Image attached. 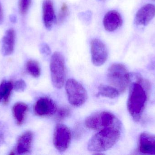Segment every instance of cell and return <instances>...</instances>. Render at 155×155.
<instances>
[{
    "mask_svg": "<svg viewBox=\"0 0 155 155\" xmlns=\"http://www.w3.org/2000/svg\"><path fill=\"white\" fill-rule=\"evenodd\" d=\"M120 123L121 122L115 116L107 111L94 113L87 117L85 121L87 128L98 131Z\"/></svg>",
    "mask_w": 155,
    "mask_h": 155,
    "instance_id": "obj_4",
    "label": "cell"
},
{
    "mask_svg": "<svg viewBox=\"0 0 155 155\" xmlns=\"http://www.w3.org/2000/svg\"><path fill=\"white\" fill-rule=\"evenodd\" d=\"M4 21V13L2 7L0 3V25L2 24Z\"/></svg>",
    "mask_w": 155,
    "mask_h": 155,
    "instance_id": "obj_26",
    "label": "cell"
},
{
    "mask_svg": "<svg viewBox=\"0 0 155 155\" xmlns=\"http://www.w3.org/2000/svg\"><path fill=\"white\" fill-rule=\"evenodd\" d=\"M65 89L68 101L73 106L79 107L87 100L86 90L80 83L74 79H70L67 81Z\"/></svg>",
    "mask_w": 155,
    "mask_h": 155,
    "instance_id": "obj_6",
    "label": "cell"
},
{
    "mask_svg": "<svg viewBox=\"0 0 155 155\" xmlns=\"http://www.w3.org/2000/svg\"><path fill=\"white\" fill-rule=\"evenodd\" d=\"M56 111L57 106L55 103L49 97H41L34 106V112L38 116H51L54 114Z\"/></svg>",
    "mask_w": 155,
    "mask_h": 155,
    "instance_id": "obj_9",
    "label": "cell"
},
{
    "mask_svg": "<svg viewBox=\"0 0 155 155\" xmlns=\"http://www.w3.org/2000/svg\"><path fill=\"white\" fill-rule=\"evenodd\" d=\"M50 70L53 85L55 88L61 89L64 85L66 77L65 61L61 53L55 52L53 54Z\"/></svg>",
    "mask_w": 155,
    "mask_h": 155,
    "instance_id": "obj_5",
    "label": "cell"
},
{
    "mask_svg": "<svg viewBox=\"0 0 155 155\" xmlns=\"http://www.w3.org/2000/svg\"><path fill=\"white\" fill-rule=\"evenodd\" d=\"M40 50L42 54L45 56L51 54V50L48 45L45 43L42 44L40 47Z\"/></svg>",
    "mask_w": 155,
    "mask_h": 155,
    "instance_id": "obj_25",
    "label": "cell"
},
{
    "mask_svg": "<svg viewBox=\"0 0 155 155\" xmlns=\"http://www.w3.org/2000/svg\"><path fill=\"white\" fill-rule=\"evenodd\" d=\"M26 87V83L22 79H20L13 83V89L16 92H23Z\"/></svg>",
    "mask_w": 155,
    "mask_h": 155,
    "instance_id": "obj_23",
    "label": "cell"
},
{
    "mask_svg": "<svg viewBox=\"0 0 155 155\" xmlns=\"http://www.w3.org/2000/svg\"><path fill=\"white\" fill-rule=\"evenodd\" d=\"M107 79L110 85L123 93L127 89L131 82V77L127 69L122 64L111 65L107 73Z\"/></svg>",
    "mask_w": 155,
    "mask_h": 155,
    "instance_id": "obj_3",
    "label": "cell"
},
{
    "mask_svg": "<svg viewBox=\"0 0 155 155\" xmlns=\"http://www.w3.org/2000/svg\"><path fill=\"white\" fill-rule=\"evenodd\" d=\"M32 0H19V12L21 15L25 14L28 12Z\"/></svg>",
    "mask_w": 155,
    "mask_h": 155,
    "instance_id": "obj_21",
    "label": "cell"
},
{
    "mask_svg": "<svg viewBox=\"0 0 155 155\" xmlns=\"http://www.w3.org/2000/svg\"><path fill=\"white\" fill-rule=\"evenodd\" d=\"M28 110V106L25 103L19 102L14 105L13 115L18 125L21 126L23 123Z\"/></svg>",
    "mask_w": 155,
    "mask_h": 155,
    "instance_id": "obj_16",
    "label": "cell"
},
{
    "mask_svg": "<svg viewBox=\"0 0 155 155\" xmlns=\"http://www.w3.org/2000/svg\"><path fill=\"white\" fill-rule=\"evenodd\" d=\"M69 14V8L65 3L62 5L58 15L57 21L59 23H62L64 21Z\"/></svg>",
    "mask_w": 155,
    "mask_h": 155,
    "instance_id": "obj_20",
    "label": "cell"
},
{
    "mask_svg": "<svg viewBox=\"0 0 155 155\" xmlns=\"http://www.w3.org/2000/svg\"><path fill=\"white\" fill-rule=\"evenodd\" d=\"M91 52L92 62L95 66L103 65L107 60V48L105 45L99 39H93L91 41Z\"/></svg>",
    "mask_w": 155,
    "mask_h": 155,
    "instance_id": "obj_8",
    "label": "cell"
},
{
    "mask_svg": "<svg viewBox=\"0 0 155 155\" xmlns=\"http://www.w3.org/2000/svg\"><path fill=\"white\" fill-rule=\"evenodd\" d=\"M13 90V83L11 81L4 80L0 84V103L6 105L10 100L12 91Z\"/></svg>",
    "mask_w": 155,
    "mask_h": 155,
    "instance_id": "obj_17",
    "label": "cell"
},
{
    "mask_svg": "<svg viewBox=\"0 0 155 155\" xmlns=\"http://www.w3.org/2000/svg\"><path fill=\"white\" fill-rule=\"evenodd\" d=\"M138 151L143 154L155 155V135L142 133L139 136Z\"/></svg>",
    "mask_w": 155,
    "mask_h": 155,
    "instance_id": "obj_12",
    "label": "cell"
},
{
    "mask_svg": "<svg viewBox=\"0 0 155 155\" xmlns=\"http://www.w3.org/2000/svg\"><path fill=\"white\" fill-rule=\"evenodd\" d=\"M7 126L4 122L0 121V145L3 143L5 139Z\"/></svg>",
    "mask_w": 155,
    "mask_h": 155,
    "instance_id": "obj_24",
    "label": "cell"
},
{
    "mask_svg": "<svg viewBox=\"0 0 155 155\" xmlns=\"http://www.w3.org/2000/svg\"><path fill=\"white\" fill-rule=\"evenodd\" d=\"M123 23L122 16L117 11L113 10L107 12L103 20L104 27L106 31L112 32L115 31Z\"/></svg>",
    "mask_w": 155,
    "mask_h": 155,
    "instance_id": "obj_13",
    "label": "cell"
},
{
    "mask_svg": "<svg viewBox=\"0 0 155 155\" xmlns=\"http://www.w3.org/2000/svg\"><path fill=\"white\" fill-rule=\"evenodd\" d=\"M33 140V133L31 131L25 132L18 138L15 148L11 151L10 154L24 155L29 153L31 150Z\"/></svg>",
    "mask_w": 155,
    "mask_h": 155,
    "instance_id": "obj_10",
    "label": "cell"
},
{
    "mask_svg": "<svg viewBox=\"0 0 155 155\" xmlns=\"http://www.w3.org/2000/svg\"><path fill=\"white\" fill-rule=\"evenodd\" d=\"M43 19L45 27L50 30L55 21L53 4L51 0H45L42 5Z\"/></svg>",
    "mask_w": 155,
    "mask_h": 155,
    "instance_id": "obj_15",
    "label": "cell"
},
{
    "mask_svg": "<svg viewBox=\"0 0 155 155\" xmlns=\"http://www.w3.org/2000/svg\"><path fill=\"white\" fill-rule=\"evenodd\" d=\"M26 69L27 72L35 78H38L41 75V68L36 61L32 60L28 61L26 63Z\"/></svg>",
    "mask_w": 155,
    "mask_h": 155,
    "instance_id": "obj_19",
    "label": "cell"
},
{
    "mask_svg": "<svg viewBox=\"0 0 155 155\" xmlns=\"http://www.w3.org/2000/svg\"><path fill=\"white\" fill-rule=\"evenodd\" d=\"M71 110L67 107H62L58 111L57 115V120L61 121L70 116Z\"/></svg>",
    "mask_w": 155,
    "mask_h": 155,
    "instance_id": "obj_22",
    "label": "cell"
},
{
    "mask_svg": "<svg viewBox=\"0 0 155 155\" xmlns=\"http://www.w3.org/2000/svg\"><path fill=\"white\" fill-rule=\"evenodd\" d=\"M121 123L99 130L93 136L87 143V148L90 152L101 153L113 147L120 138Z\"/></svg>",
    "mask_w": 155,
    "mask_h": 155,
    "instance_id": "obj_2",
    "label": "cell"
},
{
    "mask_svg": "<svg viewBox=\"0 0 155 155\" xmlns=\"http://www.w3.org/2000/svg\"><path fill=\"white\" fill-rule=\"evenodd\" d=\"M155 16V5L152 4H147L137 11L135 17V23L137 25L145 26Z\"/></svg>",
    "mask_w": 155,
    "mask_h": 155,
    "instance_id": "obj_11",
    "label": "cell"
},
{
    "mask_svg": "<svg viewBox=\"0 0 155 155\" xmlns=\"http://www.w3.org/2000/svg\"><path fill=\"white\" fill-rule=\"evenodd\" d=\"M130 86L127 102L130 114L136 122H139L144 111L148 100L149 85L141 76L137 75Z\"/></svg>",
    "mask_w": 155,
    "mask_h": 155,
    "instance_id": "obj_1",
    "label": "cell"
},
{
    "mask_svg": "<svg viewBox=\"0 0 155 155\" xmlns=\"http://www.w3.org/2000/svg\"><path fill=\"white\" fill-rule=\"evenodd\" d=\"M16 34L13 28L6 30L2 39V52L4 56L11 55L13 52Z\"/></svg>",
    "mask_w": 155,
    "mask_h": 155,
    "instance_id": "obj_14",
    "label": "cell"
},
{
    "mask_svg": "<svg viewBox=\"0 0 155 155\" xmlns=\"http://www.w3.org/2000/svg\"><path fill=\"white\" fill-rule=\"evenodd\" d=\"M71 133L69 128L63 124L55 126L54 133L53 143L55 148L61 153L65 152L71 144Z\"/></svg>",
    "mask_w": 155,
    "mask_h": 155,
    "instance_id": "obj_7",
    "label": "cell"
},
{
    "mask_svg": "<svg viewBox=\"0 0 155 155\" xmlns=\"http://www.w3.org/2000/svg\"><path fill=\"white\" fill-rule=\"evenodd\" d=\"M119 91L111 85L101 84L98 87L97 95L110 99H114L120 95Z\"/></svg>",
    "mask_w": 155,
    "mask_h": 155,
    "instance_id": "obj_18",
    "label": "cell"
}]
</instances>
